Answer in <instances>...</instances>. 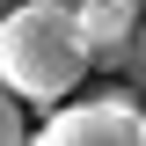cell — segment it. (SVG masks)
Masks as SVG:
<instances>
[{
  "instance_id": "1",
  "label": "cell",
  "mask_w": 146,
  "mask_h": 146,
  "mask_svg": "<svg viewBox=\"0 0 146 146\" xmlns=\"http://www.w3.org/2000/svg\"><path fill=\"white\" fill-rule=\"evenodd\" d=\"M88 66H95V51L66 0H22L0 15V80L22 102H66Z\"/></svg>"
},
{
  "instance_id": "2",
  "label": "cell",
  "mask_w": 146,
  "mask_h": 146,
  "mask_svg": "<svg viewBox=\"0 0 146 146\" xmlns=\"http://www.w3.org/2000/svg\"><path fill=\"white\" fill-rule=\"evenodd\" d=\"M29 146H146V110H131L124 88H102L88 102L58 110Z\"/></svg>"
},
{
  "instance_id": "3",
  "label": "cell",
  "mask_w": 146,
  "mask_h": 146,
  "mask_svg": "<svg viewBox=\"0 0 146 146\" xmlns=\"http://www.w3.org/2000/svg\"><path fill=\"white\" fill-rule=\"evenodd\" d=\"M15 102H22V95L0 80V146H29V131H22V110H15Z\"/></svg>"
},
{
  "instance_id": "4",
  "label": "cell",
  "mask_w": 146,
  "mask_h": 146,
  "mask_svg": "<svg viewBox=\"0 0 146 146\" xmlns=\"http://www.w3.org/2000/svg\"><path fill=\"white\" fill-rule=\"evenodd\" d=\"M131 80V95H146V22H139V36H131V51H124V66H117Z\"/></svg>"
},
{
  "instance_id": "5",
  "label": "cell",
  "mask_w": 146,
  "mask_h": 146,
  "mask_svg": "<svg viewBox=\"0 0 146 146\" xmlns=\"http://www.w3.org/2000/svg\"><path fill=\"white\" fill-rule=\"evenodd\" d=\"M66 7H88V0H66ZM124 7H139V0H124Z\"/></svg>"
},
{
  "instance_id": "6",
  "label": "cell",
  "mask_w": 146,
  "mask_h": 146,
  "mask_svg": "<svg viewBox=\"0 0 146 146\" xmlns=\"http://www.w3.org/2000/svg\"><path fill=\"white\" fill-rule=\"evenodd\" d=\"M0 15H7V0H0Z\"/></svg>"
}]
</instances>
